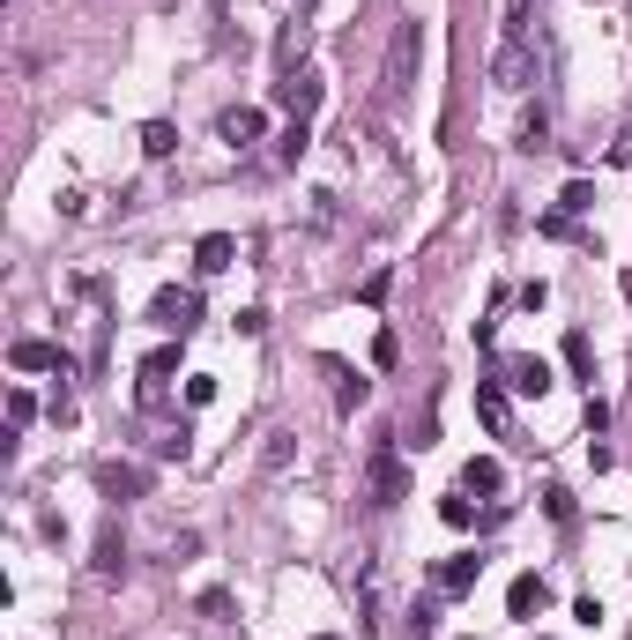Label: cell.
Here are the masks:
<instances>
[{"label":"cell","instance_id":"6da1fadb","mask_svg":"<svg viewBox=\"0 0 632 640\" xmlns=\"http://www.w3.org/2000/svg\"><path fill=\"white\" fill-rule=\"evenodd\" d=\"M104 328H112V298H104L98 276H82L68 291V336L82 350V366H104Z\"/></svg>","mask_w":632,"mask_h":640},{"label":"cell","instance_id":"7a4b0ae2","mask_svg":"<svg viewBox=\"0 0 632 640\" xmlns=\"http://www.w3.org/2000/svg\"><path fill=\"white\" fill-rule=\"evenodd\" d=\"M417 60H424V38H417V23H402V30H394V46H388V74H380V98H388V104L410 98Z\"/></svg>","mask_w":632,"mask_h":640},{"label":"cell","instance_id":"3957f363","mask_svg":"<svg viewBox=\"0 0 632 640\" xmlns=\"http://www.w3.org/2000/svg\"><path fill=\"white\" fill-rule=\"evenodd\" d=\"M149 320H157L164 336H179V343H187V336L201 328V291H179V283H164V291L149 298Z\"/></svg>","mask_w":632,"mask_h":640},{"label":"cell","instance_id":"277c9868","mask_svg":"<svg viewBox=\"0 0 632 640\" xmlns=\"http://www.w3.org/2000/svg\"><path fill=\"white\" fill-rule=\"evenodd\" d=\"M491 82H499V90H529V82H535L529 38H506V46H499V60H491Z\"/></svg>","mask_w":632,"mask_h":640},{"label":"cell","instance_id":"5b68a950","mask_svg":"<svg viewBox=\"0 0 632 640\" xmlns=\"http://www.w3.org/2000/svg\"><path fill=\"white\" fill-rule=\"evenodd\" d=\"M476 581H484V559H476V551H454V559H439V573H432L439 596H469Z\"/></svg>","mask_w":632,"mask_h":640},{"label":"cell","instance_id":"8992f818","mask_svg":"<svg viewBox=\"0 0 632 640\" xmlns=\"http://www.w3.org/2000/svg\"><path fill=\"white\" fill-rule=\"evenodd\" d=\"M499 380L513 394H551V366L543 358H499Z\"/></svg>","mask_w":632,"mask_h":640},{"label":"cell","instance_id":"52a82bcc","mask_svg":"<svg viewBox=\"0 0 632 640\" xmlns=\"http://www.w3.org/2000/svg\"><path fill=\"white\" fill-rule=\"evenodd\" d=\"M171 372H179V343H164V350H149V358H142V388H134V394H142L149 410L164 402V380H171Z\"/></svg>","mask_w":632,"mask_h":640},{"label":"cell","instance_id":"ba28073f","mask_svg":"<svg viewBox=\"0 0 632 640\" xmlns=\"http://www.w3.org/2000/svg\"><path fill=\"white\" fill-rule=\"evenodd\" d=\"M275 98L291 104L298 120H313V112H320V74H313V68H298V74H283V82H275Z\"/></svg>","mask_w":632,"mask_h":640},{"label":"cell","instance_id":"9c48e42d","mask_svg":"<svg viewBox=\"0 0 632 640\" xmlns=\"http://www.w3.org/2000/svg\"><path fill=\"white\" fill-rule=\"evenodd\" d=\"M402 492H410V477H402V462H394V447H380V454H372V499L394 507Z\"/></svg>","mask_w":632,"mask_h":640},{"label":"cell","instance_id":"30bf717a","mask_svg":"<svg viewBox=\"0 0 632 640\" xmlns=\"http://www.w3.org/2000/svg\"><path fill=\"white\" fill-rule=\"evenodd\" d=\"M261 112H253V104H231V112H223V120H217V134H223V142H231V149H253V142H261Z\"/></svg>","mask_w":632,"mask_h":640},{"label":"cell","instance_id":"8fae6325","mask_svg":"<svg viewBox=\"0 0 632 640\" xmlns=\"http://www.w3.org/2000/svg\"><path fill=\"white\" fill-rule=\"evenodd\" d=\"M8 358H16V372H52V366H68V350H60V343H38V336H23Z\"/></svg>","mask_w":632,"mask_h":640},{"label":"cell","instance_id":"7c38bea8","mask_svg":"<svg viewBox=\"0 0 632 640\" xmlns=\"http://www.w3.org/2000/svg\"><path fill=\"white\" fill-rule=\"evenodd\" d=\"M543 603H551V589H543L535 573H521V581H513V589H506V611H513V618H535V611H543Z\"/></svg>","mask_w":632,"mask_h":640},{"label":"cell","instance_id":"4fadbf2b","mask_svg":"<svg viewBox=\"0 0 632 640\" xmlns=\"http://www.w3.org/2000/svg\"><path fill=\"white\" fill-rule=\"evenodd\" d=\"M462 492H506V469H499V462H491V454H476V462H469L462 469Z\"/></svg>","mask_w":632,"mask_h":640},{"label":"cell","instance_id":"5bb4252c","mask_svg":"<svg viewBox=\"0 0 632 640\" xmlns=\"http://www.w3.org/2000/svg\"><path fill=\"white\" fill-rule=\"evenodd\" d=\"M90 567H98V581H120V573H127V543H120V529H104V537H98V559H90Z\"/></svg>","mask_w":632,"mask_h":640},{"label":"cell","instance_id":"9a60e30c","mask_svg":"<svg viewBox=\"0 0 632 640\" xmlns=\"http://www.w3.org/2000/svg\"><path fill=\"white\" fill-rule=\"evenodd\" d=\"M231 253H239V247H231L223 231H209V239L194 247V269H201V276H223V269H231Z\"/></svg>","mask_w":632,"mask_h":640},{"label":"cell","instance_id":"2e32d148","mask_svg":"<svg viewBox=\"0 0 632 640\" xmlns=\"http://www.w3.org/2000/svg\"><path fill=\"white\" fill-rule=\"evenodd\" d=\"M476 418H484L491 432L506 440V388H491V380H484V388H476Z\"/></svg>","mask_w":632,"mask_h":640},{"label":"cell","instance_id":"e0dca14e","mask_svg":"<svg viewBox=\"0 0 632 640\" xmlns=\"http://www.w3.org/2000/svg\"><path fill=\"white\" fill-rule=\"evenodd\" d=\"M291 462H298V432H268V454H261V469H268V477H283Z\"/></svg>","mask_w":632,"mask_h":640},{"label":"cell","instance_id":"ac0fdd59","mask_svg":"<svg viewBox=\"0 0 632 640\" xmlns=\"http://www.w3.org/2000/svg\"><path fill=\"white\" fill-rule=\"evenodd\" d=\"M171 149H179V127H164V120H149V127H142V157H149V164H164Z\"/></svg>","mask_w":632,"mask_h":640},{"label":"cell","instance_id":"d6986e66","mask_svg":"<svg viewBox=\"0 0 632 640\" xmlns=\"http://www.w3.org/2000/svg\"><path fill=\"white\" fill-rule=\"evenodd\" d=\"M328 372L342 380V388H335V402H342V410H358V402L372 394V380H358V372H350V366H335V358H328Z\"/></svg>","mask_w":632,"mask_h":640},{"label":"cell","instance_id":"ffe728a7","mask_svg":"<svg viewBox=\"0 0 632 640\" xmlns=\"http://www.w3.org/2000/svg\"><path fill=\"white\" fill-rule=\"evenodd\" d=\"M521 149H551V112H543V104L521 112Z\"/></svg>","mask_w":632,"mask_h":640},{"label":"cell","instance_id":"44dd1931","mask_svg":"<svg viewBox=\"0 0 632 640\" xmlns=\"http://www.w3.org/2000/svg\"><path fill=\"white\" fill-rule=\"evenodd\" d=\"M410 633H417V640L439 633V596H417V603H410Z\"/></svg>","mask_w":632,"mask_h":640},{"label":"cell","instance_id":"7402d4cb","mask_svg":"<svg viewBox=\"0 0 632 640\" xmlns=\"http://www.w3.org/2000/svg\"><path fill=\"white\" fill-rule=\"evenodd\" d=\"M439 521H447V529H469V521H476V507H469V492L439 499Z\"/></svg>","mask_w":632,"mask_h":640},{"label":"cell","instance_id":"603a6c76","mask_svg":"<svg viewBox=\"0 0 632 640\" xmlns=\"http://www.w3.org/2000/svg\"><path fill=\"white\" fill-rule=\"evenodd\" d=\"M588 209H595V194H588V179H573L559 194V217H588Z\"/></svg>","mask_w":632,"mask_h":640},{"label":"cell","instance_id":"cb8c5ba5","mask_svg":"<svg viewBox=\"0 0 632 640\" xmlns=\"http://www.w3.org/2000/svg\"><path fill=\"white\" fill-rule=\"evenodd\" d=\"M30 418H38V402H30V388H16L8 394V432H23Z\"/></svg>","mask_w":632,"mask_h":640},{"label":"cell","instance_id":"d4e9b609","mask_svg":"<svg viewBox=\"0 0 632 640\" xmlns=\"http://www.w3.org/2000/svg\"><path fill=\"white\" fill-rule=\"evenodd\" d=\"M104 492H112V499H134V492H142V469H104Z\"/></svg>","mask_w":632,"mask_h":640},{"label":"cell","instance_id":"484cf974","mask_svg":"<svg viewBox=\"0 0 632 640\" xmlns=\"http://www.w3.org/2000/svg\"><path fill=\"white\" fill-rule=\"evenodd\" d=\"M187 440H194V432H187V418H179V424L164 432V440H157V454H187Z\"/></svg>","mask_w":632,"mask_h":640},{"label":"cell","instance_id":"4316f807","mask_svg":"<svg viewBox=\"0 0 632 640\" xmlns=\"http://www.w3.org/2000/svg\"><path fill=\"white\" fill-rule=\"evenodd\" d=\"M388 291H394V276H388V269L365 276V306H388Z\"/></svg>","mask_w":632,"mask_h":640},{"label":"cell","instance_id":"83f0119b","mask_svg":"<svg viewBox=\"0 0 632 640\" xmlns=\"http://www.w3.org/2000/svg\"><path fill=\"white\" fill-rule=\"evenodd\" d=\"M543 507H551V521H573V492H559V484L543 492Z\"/></svg>","mask_w":632,"mask_h":640},{"label":"cell","instance_id":"f1b7e54d","mask_svg":"<svg viewBox=\"0 0 632 640\" xmlns=\"http://www.w3.org/2000/svg\"><path fill=\"white\" fill-rule=\"evenodd\" d=\"M610 164H632V127L618 134V142H610Z\"/></svg>","mask_w":632,"mask_h":640}]
</instances>
